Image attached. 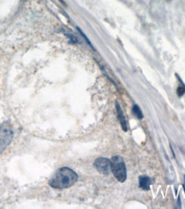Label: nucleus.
<instances>
[{"mask_svg": "<svg viewBox=\"0 0 185 209\" xmlns=\"http://www.w3.org/2000/svg\"><path fill=\"white\" fill-rule=\"evenodd\" d=\"M78 179L77 174L68 167L60 168L49 181V184L55 189L63 190L73 186Z\"/></svg>", "mask_w": 185, "mask_h": 209, "instance_id": "1", "label": "nucleus"}, {"mask_svg": "<svg viewBox=\"0 0 185 209\" xmlns=\"http://www.w3.org/2000/svg\"><path fill=\"white\" fill-rule=\"evenodd\" d=\"M152 184V180L148 176H142L139 178V186L141 189L144 190H148L150 189V185Z\"/></svg>", "mask_w": 185, "mask_h": 209, "instance_id": "5", "label": "nucleus"}, {"mask_svg": "<svg viewBox=\"0 0 185 209\" xmlns=\"http://www.w3.org/2000/svg\"><path fill=\"white\" fill-rule=\"evenodd\" d=\"M59 1H60V2H61V3H63V4H64V5H66V4H65V3H64V1H63V0H59Z\"/></svg>", "mask_w": 185, "mask_h": 209, "instance_id": "10", "label": "nucleus"}, {"mask_svg": "<svg viewBox=\"0 0 185 209\" xmlns=\"http://www.w3.org/2000/svg\"><path fill=\"white\" fill-rule=\"evenodd\" d=\"M177 93H178V97H182V96L185 93V85L184 84V82L182 83V86H179V87H178Z\"/></svg>", "mask_w": 185, "mask_h": 209, "instance_id": "8", "label": "nucleus"}, {"mask_svg": "<svg viewBox=\"0 0 185 209\" xmlns=\"http://www.w3.org/2000/svg\"><path fill=\"white\" fill-rule=\"evenodd\" d=\"M133 113L136 115V117L139 119H142L143 118V113L141 110V108L137 106V105H134L133 106Z\"/></svg>", "mask_w": 185, "mask_h": 209, "instance_id": "7", "label": "nucleus"}, {"mask_svg": "<svg viewBox=\"0 0 185 209\" xmlns=\"http://www.w3.org/2000/svg\"><path fill=\"white\" fill-rule=\"evenodd\" d=\"M13 139V130L8 123L0 124V154H2L10 144Z\"/></svg>", "mask_w": 185, "mask_h": 209, "instance_id": "3", "label": "nucleus"}, {"mask_svg": "<svg viewBox=\"0 0 185 209\" xmlns=\"http://www.w3.org/2000/svg\"><path fill=\"white\" fill-rule=\"evenodd\" d=\"M111 170L115 178L121 183H124L127 178L126 166L121 156H114L111 160Z\"/></svg>", "mask_w": 185, "mask_h": 209, "instance_id": "2", "label": "nucleus"}, {"mask_svg": "<svg viewBox=\"0 0 185 209\" xmlns=\"http://www.w3.org/2000/svg\"><path fill=\"white\" fill-rule=\"evenodd\" d=\"M167 1H171V0H167Z\"/></svg>", "mask_w": 185, "mask_h": 209, "instance_id": "11", "label": "nucleus"}, {"mask_svg": "<svg viewBox=\"0 0 185 209\" xmlns=\"http://www.w3.org/2000/svg\"><path fill=\"white\" fill-rule=\"evenodd\" d=\"M116 108H117V113H118V118L120 121V124H121V126L123 128V130L124 131H127V124H126V120H125V118H124V115L123 113V111L119 106V104L117 102L116 103Z\"/></svg>", "mask_w": 185, "mask_h": 209, "instance_id": "6", "label": "nucleus"}, {"mask_svg": "<svg viewBox=\"0 0 185 209\" xmlns=\"http://www.w3.org/2000/svg\"><path fill=\"white\" fill-rule=\"evenodd\" d=\"M94 166L102 174L107 175L111 171V160L106 158H99L94 162Z\"/></svg>", "mask_w": 185, "mask_h": 209, "instance_id": "4", "label": "nucleus"}, {"mask_svg": "<svg viewBox=\"0 0 185 209\" xmlns=\"http://www.w3.org/2000/svg\"><path fill=\"white\" fill-rule=\"evenodd\" d=\"M66 36H68V37H69V40H70L71 42H73V43H78V42H79L78 39H77L75 36H74L73 34L66 33Z\"/></svg>", "mask_w": 185, "mask_h": 209, "instance_id": "9", "label": "nucleus"}]
</instances>
